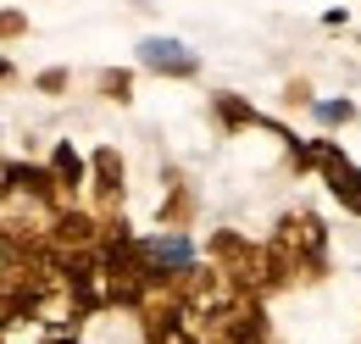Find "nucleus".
<instances>
[{"label":"nucleus","mask_w":361,"mask_h":344,"mask_svg":"<svg viewBox=\"0 0 361 344\" xmlns=\"http://www.w3.org/2000/svg\"><path fill=\"white\" fill-rule=\"evenodd\" d=\"M356 39H361V34H356Z\"/></svg>","instance_id":"18"},{"label":"nucleus","mask_w":361,"mask_h":344,"mask_svg":"<svg viewBox=\"0 0 361 344\" xmlns=\"http://www.w3.org/2000/svg\"><path fill=\"white\" fill-rule=\"evenodd\" d=\"M28 34V11H17V6H0V44L23 39Z\"/></svg>","instance_id":"12"},{"label":"nucleus","mask_w":361,"mask_h":344,"mask_svg":"<svg viewBox=\"0 0 361 344\" xmlns=\"http://www.w3.org/2000/svg\"><path fill=\"white\" fill-rule=\"evenodd\" d=\"M0 84H17V67H11L6 56H0Z\"/></svg>","instance_id":"17"},{"label":"nucleus","mask_w":361,"mask_h":344,"mask_svg":"<svg viewBox=\"0 0 361 344\" xmlns=\"http://www.w3.org/2000/svg\"><path fill=\"white\" fill-rule=\"evenodd\" d=\"M262 245H267L278 295H283V289H312V283L328 278V228H322V216H317L312 206L283 211L278 228H272Z\"/></svg>","instance_id":"1"},{"label":"nucleus","mask_w":361,"mask_h":344,"mask_svg":"<svg viewBox=\"0 0 361 344\" xmlns=\"http://www.w3.org/2000/svg\"><path fill=\"white\" fill-rule=\"evenodd\" d=\"M94 89H100V100L128 106V100H134V73H128V67H106V73L94 78Z\"/></svg>","instance_id":"11"},{"label":"nucleus","mask_w":361,"mask_h":344,"mask_svg":"<svg viewBox=\"0 0 361 344\" xmlns=\"http://www.w3.org/2000/svg\"><path fill=\"white\" fill-rule=\"evenodd\" d=\"M200 344H272V322H267V300L250 295H228L223 311H212L200 328Z\"/></svg>","instance_id":"3"},{"label":"nucleus","mask_w":361,"mask_h":344,"mask_svg":"<svg viewBox=\"0 0 361 344\" xmlns=\"http://www.w3.org/2000/svg\"><path fill=\"white\" fill-rule=\"evenodd\" d=\"M206 111H212V123H217L223 139H233V133H245V128H262V111H256L245 94H228V89H217V94L206 100Z\"/></svg>","instance_id":"8"},{"label":"nucleus","mask_w":361,"mask_h":344,"mask_svg":"<svg viewBox=\"0 0 361 344\" xmlns=\"http://www.w3.org/2000/svg\"><path fill=\"white\" fill-rule=\"evenodd\" d=\"M84 189H90V216L94 222H111L123 216V200H128V167L117 156V145H100L90 161H84Z\"/></svg>","instance_id":"4"},{"label":"nucleus","mask_w":361,"mask_h":344,"mask_svg":"<svg viewBox=\"0 0 361 344\" xmlns=\"http://www.w3.org/2000/svg\"><path fill=\"white\" fill-rule=\"evenodd\" d=\"M156 228H167V233L195 228V189H189V183H173V189H167V200L156 206Z\"/></svg>","instance_id":"10"},{"label":"nucleus","mask_w":361,"mask_h":344,"mask_svg":"<svg viewBox=\"0 0 361 344\" xmlns=\"http://www.w3.org/2000/svg\"><path fill=\"white\" fill-rule=\"evenodd\" d=\"M206 266L223 278L233 295H250V300H267V295H278V283H272V261H267V245H262V239H245V233H233V228L206 233Z\"/></svg>","instance_id":"2"},{"label":"nucleus","mask_w":361,"mask_h":344,"mask_svg":"<svg viewBox=\"0 0 361 344\" xmlns=\"http://www.w3.org/2000/svg\"><path fill=\"white\" fill-rule=\"evenodd\" d=\"M312 111L322 117V123H350V117H356V106H350V100H317Z\"/></svg>","instance_id":"15"},{"label":"nucleus","mask_w":361,"mask_h":344,"mask_svg":"<svg viewBox=\"0 0 361 344\" xmlns=\"http://www.w3.org/2000/svg\"><path fill=\"white\" fill-rule=\"evenodd\" d=\"M139 67L156 73V78H195V73H200V61H195L183 44H161V39H150L139 50Z\"/></svg>","instance_id":"9"},{"label":"nucleus","mask_w":361,"mask_h":344,"mask_svg":"<svg viewBox=\"0 0 361 344\" xmlns=\"http://www.w3.org/2000/svg\"><path fill=\"white\" fill-rule=\"evenodd\" d=\"M50 183H56V200H61V211H73L78 206V189H84V156L73 150V139H56V150H50Z\"/></svg>","instance_id":"7"},{"label":"nucleus","mask_w":361,"mask_h":344,"mask_svg":"<svg viewBox=\"0 0 361 344\" xmlns=\"http://www.w3.org/2000/svg\"><path fill=\"white\" fill-rule=\"evenodd\" d=\"M312 156H317V178L328 183V195L339 200V211L361 216V167L334 145V139H312Z\"/></svg>","instance_id":"5"},{"label":"nucleus","mask_w":361,"mask_h":344,"mask_svg":"<svg viewBox=\"0 0 361 344\" xmlns=\"http://www.w3.org/2000/svg\"><path fill=\"white\" fill-rule=\"evenodd\" d=\"M283 106H289V111H312L317 106L312 84H306V78H289V84H283Z\"/></svg>","instance_id":"13"},{"label":"nucleus","mask_w":361,"mask_h":344,"mask_svg":"<svg viewBox=\"0 0 361 344\" xmlns=\"http://www.w3.org/2000/svg\"><path fill=\"white\" fill-rule=\"evenodd\" d=\"M134 317H139V333H145V344H156V339H167V333H178V328H189V317H183L178 295H173L167 283H161V289H150V295L134 305Z\"/></svg>","instance_id":"6"},{"label":"nucleus","mask_w":361,"mask_h":344,"mask_svg":"<svg viewBox=\"0 0 361 344\" xmlns=\"http://www.w3.org/2000/svg\"><path fill=\"white\" fill-rule=\"evenodd\" d=\"M34 89H39V94H67V89H73V73H67V67H45V73L34 78Z\"/></svg>","instance_id":"14"},{"label":"nucleus","mask_w":361,"mask_h":344,"mask_svg":"<svg viewBox=\"0 0 361 344\" xmlns=\"http://www.w3.org/2000/svg\"><path fill=\"white\" fill-rule=\"evenodd\" d=\"M156 344H200V333H195V328H178V333H167V339H156Z\"/></svg>","instance_id":"16"}]
</instances>
